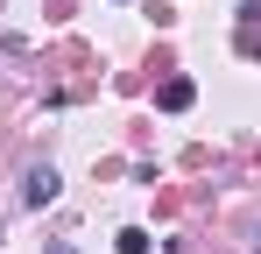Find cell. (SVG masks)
I'll return each mask as SVG.
<instances>
[{
  "label": "cell",
  "instance_id": "cell-1",
  "mask_svg": "<svg viewBox=\"0 0 261 254\" xmlns=\"http://www.w3.org/2000/svg\"><path fill=\"white\" fill-rule=\"evenodd\" d=\"M57 191H64V184H57V169H49V163H36V169H29V184H21V205H29V212H43Z\"/></svg>",
  "mask_w": 261,
  "mask_h": 254
},
{
  "label": "cell",
  "instance_id": "cell-2",
  "mask_svg": "<svg viewBox=\"0 0 261 254\" xmlns=\"http://www.w3.org/2000/svg\"><path fill=\"white\" fill-rule=\"evenodd\" d=\"M191 99H198V85H191V78H163V85H155V106H163V113H184Z\"/></svg>",
  "mask_w": 261,
  "mask_h": 254
},
{
  "label": "cell",
  "instance_id": "cell-3",
  "mask_svg": "<svg viewBox=\"0 0 261 254\" xmlns=\"http://www.w3.org/2000/svg\"><path fill=\"white\" fill-rule=\"evenodd\" d=\"M113 247H120V254H148V233H141V226H120V240H113Z\"/></svg>",
  "mask_w": 261,
  "mask_h": 254
},
{
  "label": "cell",
  "instance_id": "cell-4",
  "mask_svg": "<svg viewBox=\"0 0 261 254\" xmlns=\"http://www.w3.org/2000/svg\"><path fill=\"white\" fill-rule=\"evenodd\" d=\"M254 254H261V247H254Z\"/></svg>",
  "mask_w": 261,
  "mask_h": 254
}]
</instances>
